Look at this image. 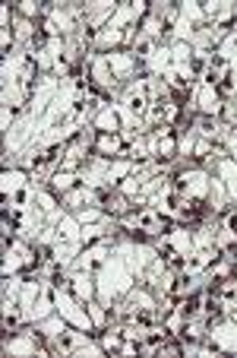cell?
Segmentation results:
<instances>
[{
    "mask_svg": "<svg viewBox=\"0 0 237 358\" xmlns=\"http://www.w3.org/2000/svg\"><path fill=\"white\" fill-rule=\"evenodd\" d=\"M57 349H60V352H70V349H73V336H70V333H60Z\"/></svg>",
    "mask_w": 237,
    "mask_h": 358,
    "instance_id": "obj_4",
    "label": "cell"
},
{
    "mask_svg": "<svg viewBox=\"0 0 237 358\" xmlns=\"http://www.w3.org/2000/svg\"><path fill=\"white\" fill-rule=\"evenodd\" d=\"M228 225H231L234 232H237V215H231V219H228Z\"/></svg>",
    "mask_w": 237,
    "mask_h": 358,
    "instance_id": "obj_6",
    "label": "cell"
},
{
    "mask_svg": "<svg viewBox=\"0 0 237 358\" xmlns=\"http://www.w3.org/2000/svg\"><path fill=\"white\" fill-rule=\"evenodd\" d=\"M98 203L101 206H105L108 209V213H120V197H117V193H98Z\"/></svg>",
    "mask_w": 237,
    "mask_h": 358,
    "instance_id": "obj_1",
    "label": "cell"
},
{
    "mask_svg": "<svg viewBox=\"0 0 237 358\" xmlns=\"http://www.w3.org/2000/svg\"><path fill=\"white\" fill-rule=\"evenodd\" d=\"M130 108H133L136 114H142V111H146V95H139V92H136V95L130 98Z\"/></svg>",
    "mask_w": 237,
    "mask_h": 358,
    "instance_id": "obj_3",
    "label": "cell"
},
{
    "mask_svg": "<svg viewBox=\"0 0 237 358\" xmlns=\"http://www.w3.org/2000/svg\"><path fill=\"white\" fill-rule=\"evenodd\" d=\"M199 305H202L199 295H193V298H184V301H180V314H184V317H193L196 310H199Z\"/></svg>",
    "mask_w": 237,
    "mask_h": 358,
    "instance_id": "obj_2",
    "label": "cell"
},
{
    "mask_svg": "<svg viewBox=\"0 0 237 358\" xmlns=\"http://www.w3.org/2000/svg\"><path fill=\"white\" fill-rule=\"evenodd\" d=\"M16 323H19V317H16V314H6V320H3V327H6V330H13Z\"/></svg>",
    "mask_w": 237,
    "mask_h": 358,
    "instance_id": "obj_5",
    "label": "cell"
}]
</instances>
